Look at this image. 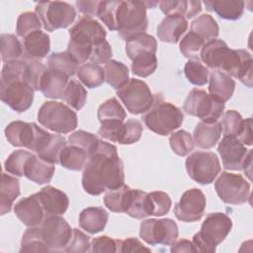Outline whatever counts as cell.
Here are the masks:
<instances>
[{
    "label": "cell",
    "instance_id": "cell-31",
    "mask_svg": "<svg viewBox=\"0 0 253 253\" xmlns=\"http://www.w3.org/2000/svg\"><path fill=\"white\" fill-rule=\"evenodd\" d=\"M157 42L155 38L146 33L137 34L126 41V52L129 59H133L145 52L156 53Z\"/></svg>",
    "mask_w": 253,
    "mask_h": 253
},
{
    "label": "cell",
    "instance_id": "cell-48",
    "mask_svg": "<svg viewBox=\"0 0 253 253\" xmlns=\"http://www.w3.org/2000/svg\"><path fill=\"white\" fill-rule=\"evenodd\" d=\"M169 143L173 152L179 156L188 155L195 147L193 136L184 129L173 132L169 137Z\"/></svg>",
    "mask_w": 253,
    "mask_h": 253
},
{
    "label": "cell",
    "instance_id": "cell-35",
    "mask_svg": "<svg viewBox=\"0 0 253 253\" xmlns=\"http://www.w3.org/2000/svg\"><path fill=\"white\" fill-rule=\"evenodd\" d=\"M191 32L198 35L205 42H208L217 38L219 28L211 15L203 14L191 23Z\"/></svg>",
    "mask_w": 253,
    "mask_h": 253
},
{
    "label": "cell",
    "instance_id": "cell-8",
    "mask_svg": "<svg viewBox=\"0 0 253 253\" xmlns=\"http://www.w3.org/2000/svg\"><path fill=\"white\" fill-rule=\"evenodd\" d=\"M38 121L42 126L61 134L73 131L78 125L76 113L69 106L56 101H46L41 106Z\"/></svg>",
    "mask_w": 253,
    "mask_h": 253
},
{
    "label": "cell",
    "instance_id": "cell-61",
    "mask_svg": "<svg viewBox=\"0 0 253 253\" xmlns=\"http://www.w3.org/2000/svg\"><path fill=\"white\" fill-rule=\"evenodd\" d=\"M150 252V248L145 247L137 238L129 237L125 240L118 239V252Z\"/></svg>",
    "mask_w": 253,
    "mask_h": 253
},
{
    "label": "cell",
    "instance_id": "cell-29",
    "mask_svg": "<svg viewBox=\"0 0 253 253\" xmlns=\"http://www.w3.org/2000/svg\"><path fill=\"white\" fill-rule=\"evenodd\" d=\"M220 135L221 128L218 122L207 124L201 121L197 124L193 132L195 144L205 149L213 147L220 138Z\"/></svg>",
    "mask_w": 253,
    "mask_h": 253
},
{
    "label": "cell",
    "instance_id": "cell-37",
    "mask_svg": "<svg viewBox=\"0 0 253 253\" xmlns=\"http://www.w3.org/2000/svg\"><path fill=\"white\" fill-rule=\"evenodd\" d=\"M78 79L88 88H97L105 81L104 68L95 63H84L78 67L76 72Z\"/></svg>",
    "mask_w": 253,
    "mask_h": 253
},
{
    "label": "cell",
    "instance_id": "cell-16",
    "mask_svg": "<svg viewBox=\"0 0 253 253\" xmlns=\"http://www.w3.org/2000/svg\"><path fill=\"white\" fill-rule=\"evenodd\" d=\"M42 237L50 252L64 251L71 236L72 229L60 215L54 214L44 218L40 225Z\"/></svg>",
    "mask_w": 253,
    "mask_h": 253
},
{
    "label": "cell",
    "instance_id": "cell-36",
    "mask_svg": "<svg viewBox=\"0 0 253 253\" xmlns=\"http://www.w3.org/2000/svg\"><path fill=\"white\" fill-rule=\"evenodd\" d=\"M131 188L127 185L108 190L104 197V204L108 210L113 212H126Z\"/></svg>",
    "mask_w": 253,
    "mask_h": 253
},
{
    "label": "cell",
    "instance_id": "cell-64",
    "mask_svg": "<svg viewBox=\"0 0 253 253\" xmlns=\"http://www.w3.org/2000/svg\"><path fill=\"white\" fill-rule=\"evenodd\" d=\"M170 251L172 253H181V252H195L193 242L188 239H180L176 240L170 248Z\"/></svg>",
    "mask_w": 253,
    "mask_h": 253
},
{
    "label": "cell",
    "instance_id": "cell-7",
    "mask_svg": "<svg viewBox=\"0 0 253 253\" xmlns=\"http://www.w3.org/2000/svg\"><path fill=\"white\" fill-rule=\"evenodd\" d=\"M145 1H121L117 11V31L126 41L132 36L145 33L148 25Z\"/></svg>",
    "mask_w": 253,
    "mask_h": 253
},
{
    "label": "cell",
    "instance_id": "cell-5",
    "mask_svg": "<svg viewBox=\"0 0 253 253\" xmlns=\"http://www.w3.org/2000/svg\"><path fill=\"white\" fill-rule=\"evenodd\" d=\"M232 227L231 218L223 212L209 213L203 221L201 230L193 237L195 252H214L229 234Z\"/></svg>",
    "mask_w": 253,
    "mask_h": 253
},
{
    "label": "cell",
    "instance_id": "cell-63",
    "mask_svg": "<svg viewBox=\"0 0 253 253\" xmlns=\"http://www.w3.org/2000/svg\"><path fill=\"white\" fill-rule=\"evenodd\" d=\"M252 120L251 118H247L243 122V126L239 132V134L236 136V138L243 143L244 145H252L253 138H252Z\"/></svg>",
    "mask_w": 253,
    "mask_h": 253
},
{
    "label": "cell",
    "instance_id": "cell-22",
    "mask_svg": "<svg viewBox=\"0 0 253 253\" xmlns=\"http://www.w3.org/2000/svg\"><path fill=\"white\" fill-rule=\"evenodd\" d=\"M188 29V21L180 15L166 16L157 27L158 39L163 42L176 43Z\"/></svg>",
    "mask_w": 253,
    "mask_h": 253
},
{
    "label": "cell",
    "instance_id": "cell-51",
    "mask_svg": "<svg viewBox=\"0 0 253 253\" xmlns=\"http://www.w3.org/2000/svg\"><path fill=\"white\" fill-rule=\"evenodd\" d=\"M100 140L96 134L86 130H76L68 136V143L81 147L87 152L88 156L96 151Z\"/></svg>",
    "mask_w": 253,
    "mask_h": 253
},
{
    "label": "cell",
    "instance_id": "cell-28",
    "mask_svg": "<svg viewBox=\"0 0 253 253\" xmlns=\"http://www.w3.org/2000/svg\"><path fill=\"white\" fill-rule=\"evenodd\" d=\"M161 11L166 15H180L191 19L202 11V2L194 0H166L158 2Z\"/></svg>",
    "mask_w": 253,
    "mask_h": 253
},
{
    "label": "cell",
    "instance_id": "cell-25",
    "mask_svg": "<svg viewBox=\"0 0 253 253\" xmlns=\"http://www.w3.org/2000/svg\"><path fill=\"white\" fill-rule=\"evenodd\" d=\"M109 214L101 207H89L84 209L79 214V226L90 234L101 232L108 221Z\"/></svg>",
    "mask_w": 253,
    "mask_h": 253
},
{
    "label": "cell",
    "instance_id": "cell-49",
    "mask_svg": "<svg viewBox=\"0 0 253 253\" xmlns=\"http://www.w3.org/2000/svg\"><path fill=\"white\" fill-rule=\"evenodd\" d=\"M157 68V57L154 53L145 52L137 55L132 59L131 71L139 77L151 75Z\"/></svg>",
    "mask_w": 253,
    "mask_h": 253
},
{
    "label": "cell",
    "instance_id": "cell-58",
    "mask_svg": "<svg viewBox=\"0 0 253 253\" xmlns=\"http://www.w3.org/2000/svg\"><path fill=\"white\" fill-rule=\"evenodd\" d=\"M113 55V50L110 43L107 41H104L93 46V50L90 56V61L95 64L107 63L111 60Z\"/></svg>",
    "mask_w": 253,
    "mask_h": 253
},
{
    "label": "cell",
    "instance_id": "cell-38",
    "mask_svg": "<svg viewBox=\"0 0 253 253\" xmlns=\"http://www.w3.org/2000/svg\"><path fill=\"white\" fill-rule=\"evenodd\" d=\"M47 68L73 76L78 70V64L67 51L52 52L47 58Z\"/></svg>",
    "mask_w": 253,
    "mask_h": 253
},
{
    "label": "cell",
    "instance_id": "cell-12",
    "mask_svg": "<svg viewBox=\"0 0 253 253\" xmlns=\"http://www.w3.org/2000/svg\"><path fill=\"white\" fill-rule=\"evenodd\" d=\"M189 177L201 185L213 182L220 172V163L217 155L211 151H195L185 162Z\"/></svg>",
    "mask_w": 253,
    "mask_h": 253
},
{
    "label": "cell",
    "instance_id": "cell-21",
    "mask_svg": "<svg viewBox=\"0 0 253 253\" xmlns=\"http://www.w3.org/2000/svg\"><path fill=\"white\" fill-rule=\"evenodd\" d=\"M46 217L49 215L63 214L69 206V199L67 195L57 188L52 186H45L38 192Z\"/></svg>",
    "mask_w": 253,
    "mask_h": 253
},
{
    "label": "cell",
    "instance_id": "cell-15",
    "mask_svg": "<svg viewBox=\"0 0 253 253\" xmlns=\"http://www.w3.org/2000/svg\"><path fill=\"white\" fill-rule=\"evenodd\" d=\"M139 236L149 245H172L178 239L179 229L171 218H149L140 223Z\"/></svg>",
    "mask_w": 253,
    "mask_h": 253
},
{
    "label": "cell",
    "instance_id": "cell-10",
    "mask_svg": "<svg viewBox=\"0 0 253 253\" xmlns=\"http://www.w3.org/2000/svg\"><path fill=\"white\" fill-rule=\"evenodd\" d=\"M35 13L46 32L69 27L76 17L75 8L71 4L62 1L37 3Z\"/></svg>",
    "mask_w": 253,
    "mask_h": 253
},
{
    "label": "cell",
    "instance_id": "cell-30",
    "mask_svg": "<svg viewBox=\"0 0 253 253\" xmlns=\"http://www.w3.org/2000/svg\"><path fill=\"white\" fill-rule=\"evenodd\" d=\"M207 10L214 11L221 19L238 20L244 11V1L235 0H213L204 2Z\"/></svg>",
    "mask_w": 253,
    "mask_h": 253
},
{
    "label": "cell",
    "instance_id": "cell-20",
    "mask_svg": "<svg viewBox=\"0 0 253 253\" xmlns=\"http://www.w3.org/2000/svg\"><path fill=\"white\" fill-rule=\"evenodd\" d=\"M22 57L26 61H39L44 58L50 49V40L46 33L37 31L23 40Z\"/></svg>",
    "mask_w": 253,
    "mask_h": 253
},
{
    "label": "cell",
    "instance_id": "cell-4",
    "mask_svg": "<svg viewBox=\"0 0 253 253\" xmlns=\"http://www.w3.org/2000/svg\"><path fill=\"white\" fill-rule=\"evenodd\" d=\"M153 96V104L142 116V121L151 131L159 135H167L181 126L184 115L178 107L164 101L161 94Z\"/></svg>",
    "mask_w": 253,
    "mask_h": 253
},
{
    "label": "cell",
    "instance_id": "cell-46",
    "mask_svg": "<svg viewBox=\"0 0 253 253\" xmlns=\"http://www.w3.org/2000/svg\"><path fill=\"white\" fill-rule=\"evenodd\" d=\"M32 154L33 152L24 149H18L13 151L4 162L5 171L14 176H24L27 161Z\"/></svg>",
    "mask_w": 253,
    "mask_h": 253
},
{
    "label": "cell",
    "instance_id": "cell-6",
    "mask_svg": "<svg viewBox=\"0 0 253 253\" xmlns=\"http://www.w3.org/2000/svg\"><path fill=\"white\" fill-rule=\"evenodd\" d=\"M5 136L11 145L25 147L37 154L50 139L51 133L35 123L14 121L6 126Z\"/></svg>",
    "mask_w": 253,
    "mask_h": 253
},
{
    "label": "cell",
    "instance_id": "cell-62",
    "mask_svg": "<svg viewBox=\"0 0 253 253\" xmlns=\"http://www.w3.org/2000/svg\"><path fill=\"white\" fill-rule=\"evenodd\" d=\"M100 3H101V1H97V0H95V1L78 0L75 2V5L80 13L84 14V16H86V17L92 18V17L98 15Z\"/></svg>",
    "mask_w": 253,
    "mask_h": 253
},
{
    "label": "cell",
    "instance_id": "cell-55",
    "mask_svg": "<svg viewBox=\"0 0 253 253\" xmlns=\"http://www.w3.org/2000/svg\"><path fill=\"white\" fill-rule=\"evenodd\" d=\"M120 4V0L112 1H101L98 18L108 27L111 31H117V11Z\"/></svg>",
    "mask_w": 253,
    "mask_h": 253
},
{
    "label": "cell",
    "instance_id": "cell-39",
    "mask_svg": "<svg viewBox=\"0 0 253 253\" xmlns=\"http://www.w3.org/2000/svg\"><path fill=\"white\" fill-rule=\"evenodd\" d=\"M62 99L65 101V103H67L68 106L79 111L86 103L87 91L79 81L71 79L67 83Z\"/></svg>",
    "mask_w": 253,
    "mask_h": 253
},
{
    "label": "cell",
    "instance_id": "cell-50",
    "mask_svg": "<svg viewBox=\"0 0 253 253\" xmlns=\"http://www.w3.org/2000/svg\"><path fill=\"white\" fill-rule=\"evenodd\" d=\"M205 43L204 40L190 31L180 41V51L189 59H200L201 50Z\"/></svg>",
    "mask_w": 253,
    "mask_h": 253
},
{
    "label": "cell",
    "instance_id": "cell-3",
    "mask_svg": "<svg viewBox=\"0 0 253 253\" xmlns=\"http://www.w3.org/2000/svg\"><path fill=\"white\" fill-rule=\"evenodd\" d=\"M69 42L66 51L77 64L90 59L93 46L106 41L107 33L103 26L91 17L83 16L69 29Z\"/></svg>",
    "mask_w": 253,
    "mask_h": 253
},
{
    "label": "cell",
    "instance_id": "cell-47",
    "mask_svg": "<svg viewBox=\"0 0 253 253\" xmlns=\"http://www.w3.org/2000/svg\"><path fill=\"white\" fill-rule=\"evenodd\" d=\"M219 126L223 136H234L236 137L242 126L244 120L241 115L235 110H228L222 114L219 119Z\"/></svg>",
    "mask_w": 253,
    "mask_h": 253
},
{
    "label": "cell",
    "instance_id": "cell-1",
    "mask_svg": "<svg viewBox=\"0 0 253 253\" xmlns=\"http://www.w3.org/2000/svg\"><path fill=\"white\" fill-rule=\"evenodd\" d=\"M125 184L124 163L117 147L100 140L96 151L89 156L82 173V187L92 196L114 190Z\"/></svg>",
    "mask_w": 253,
    "mask_h": 253
},
{
    "label": "cell",
    "instance_id": "cell-53",
    "mask_svg": "<svg viewBox=\"0 0 253 253\" xmlns=\"http://www.w3.org/2000/svg\"><path fill=\"white\" fill-rule=\"evenodd\" d=\"M46 70L47 67L41 61H27L23 79L35 91H40L41 83Z\"/></svg>",
    "mask_w": 253,
    "mask_h": 253
},
{
    "label": "cell",
    "instance_id": "cell-9",
    "mask_svg": "<svg viewBox=\"0 0 253 253\" xmlns=\"http://www.w3.org/2000/svg\"><path fill=\"white\" fill-rule=\"evenodd\" d=\"M183 110L190 116L198 117L202 122L212 124L218 122L224 111V103L215 100L205 90L192 89L183 104Z\"/></svg>",
    "mask_w": 253,
    "mask_h": 253
},
{
    "label": "cell",
    "instance_id": "cell-60",
    "mask_svg": "<svg viewBox=\"0 0 253 253\" xmlns=\"http://www.w3.org/2000/svg\"><path fill=\"white\" fill-rule=\"evenodd\" d=\"M126 133L125 138V144H132L137 142L142 134L143 126L138 120L129 119L126 122Z\"/></svg>",
    "mask_w": 253,
    "mask_h": 253
},
{
    "label": "cell",
    "instance_id": "cell-45",
    "mask_svg": "<svg viewBox=\"0 0 253 253\" xmlns=\"http://www.w3.org/2000/svg\"><path fill=\"white\" fill-rule=\"evenodd\" d=\"M126 132V126L123 121L102 122L101 126L98 129V133L101 137L112 142H118L120 144L125 143Z\"/></svg>",
    "mask_w": 253,
    "mask_h": 253
},
{
    "label": "cell",
    "instance_id": "cell-2",
    "mask_svg": "<svg viewBox=\"0 0 253 253\" xmlns=\"http://www.w3.org/2000/svg\"><path fill=\"white\" fill-rule=\"evenodd\" d=\"M200 58L208 68L224 72L239 79L244 85L252 81V56L246 49H232L222 40L205 43Z\"/></svg>",
    "mask_w": 253,
    "mask_h": 253
},
{
    "label": "cell",
    "instance_id": "cell-43",
    "mask_svg": "<svg viewBox=\"0 0 253 253\" xmlns=\"http://www.w3.org/2000/svg\"><path fill=\"white\" fill-rule=\"evenodd\" d=\"M67 143L68 142L64 136L51 133L50 139L47 141L44 147L39 153H37V155L49 163L57 164L59 163V155Z\"/></svg>",
    "mask_w": 253,
    "mask_h": 253
},
{
    "label": "cell",
    "instance_id": "cell-19",
    "mask_svg": "<svg viewBox=\"0 0 253 253\" xmlns=\"http://www.w3.org/2000/svg\"><path fill=\"white\" fill-rule=\"evenodd\" d=\"M14 211L17 217L28 227L41 225L46 217L38 193L18 201L14 206Z\"/></svg>",
    "mask_w": 253,
    "mask_h": 253
},
{
    "label": "cell",
    "instance_id": "cell-24",
    "mask_svg": "<svg viewBox=\"0 0 253 253\" xmlns=\"http://www.w3.org/2000/svg\"><path fill=\"white\" fill-rule=\"evenodd\" d=\"M54 170V164L49 163L33 153L27 161L24 176L36 184L42 185L51 180Z\"/></svg>",
    "mask_w": 253,
    "mask_h": 253
},
{
    "label": "cell",
    "instance_id": "cell-17",
    "mask_svg": "<svg viewBox=\"0 0 253 253\" xmlns=\"http://www.w3.org/2000/svg\"><path fill=\"white\" fill-rule=\"evenodd\" d=\"M35 90L24 80L1 82L0 98L17 113L26 112L33 104Z\"/></svg>",
    "mask_w": 253,
    "mask_h": 253
},
{
    "label": "cell",
    "instance_id": "cell-40",
    "mask_svg": "<svg viewBox=\"0 0 253 253\" xmlns=\"http://www.w3.org/2000/svg\"><path fill=\"white\" fill-rule=\"evenodd\" d=\"M20 252H50L45 245L40 225L29 227L23 234Z\"/></svg>",
    "mask_w": 253,
    "mask_h": 253
},
{
    "label": "cell",
    "instance_id": "cell-13",
    "mask_svg": "<svg viewBox=\"0 0 253 253\" xmlns=\"http://www.w3.org/2000/svg\"><path fill=\"white\" fill-rule=\"evenodd\" d=\"M214 189L225 204L242 205L250 198V184L240 174L221 172L214 182Z\"/></svg>",
    "mask_w": 253,
    "mask_h": 253
},
{
    "label": "cell",
    "instance_id": "cell-42",
    "mask_svg": "<svg viewBox=\"0 0 253 253\" xmlns=\"http://www.w3.org/2000/svg\"><path fill=\"white\" fill-rule=\"evenodd\" d=\"M97 117L100 123L107 121H125L126 113L117 98L113 97L106 100L98 108Z\"/></svg>",
    "mask_w": 253,
    "mask_h": 253
},
{
    "label": "cell",
    "instance_id": "cell-32",
    "mask_svg": "<svg viewBox=\"0 0 253 253\" xmlns=\"http://www.w3.org/2000/svg\"><path fill=\"white\" fill-rule=\"evenodd\" d=\"M126 213L133 218H144L150 215V201L148 193L138 190L131 189Z\"/></svg>",
    "mask_w": 253,
    "mask_h": 253
},
{
    "label": "cell",
    "instance_id": "cell-11",
    "mask_svg": "<svg viewBox=\"0 0 253 253\" xmlns=\"http://www.w3.org/2000/svg\"><path fill=\"white\" fill-rule=\"evenodd\" d=\"M117 96L132 115L146 113L152 106L154 96L148 85L139 79L129 78V80L117 90Z\"/></svg>",
    "mask_w": 253,
    "mask_h": 253
},
{
    "label": "cell",
    "instance_id": "cell-23",
    "mask_svg": "<svg viewBox=\"0 0 253 253\" xmlns=\"http://www.w3.org/2000/svg\"><path fill=\"white\" fill-rule=\"evenodd\" d=\"M210 95L215 100L225 103L228 101L235 90V81L224 72L213 70L209 77Z\"/></svg>",
    "mask_w": 253,
    "mask_h": 253
},
{
    "label": "cell",
    "instance_id": "cell-26",
    "mask_svg": "<svg viewBox=\"0 0 253 253\" xmlns=\"http://www.w3.org/2000/svg\"><path fill=\"white\" fill-rule=\"evenodd\" d=\"M67 75L59 71L47 68L42 77L40 91L46 98L62 99L64 90L69 81Z\"/></svg>",
    "mask_w": 253,
    "mask_h": 253
},
{
    "label": "cell",
    "instance_id": "cell-52",
    "mask_svg": "<svg viewBox=\"0 0 253 253\" xmlns=\"http://www.w3.org/2000/svg\"><path fill=\"white\" fill-rule=\"evenodd\" d=\"M42 27V25L35 12H24L17 19L16 33L19 37L25 39L29 35L41 31Z\"/></svg>",
    "mask_w": 253,
    "mask_h": 253
},
{
    "label": "cell",
    "instance_id": "cell-59",
    "mask_svg": "<svg viewBox=\"0 0 253 253\" xmlns=\"http://www.w3.org/2000/svg\"><path fill=\"white\" fill-rule=\"evenodd\" d=\"M90 252H118V239L107 235L99 236L91 241Z\"/></svg>",
    "mask_w": 253,
    "mask_h": 253
},
{
    "label": "cell",
    "instance_id": "cell-27",
    "mask_svg": "<svg viewBox=\"0 0 253 253\" xmlns=\"http://www.w3.org/2000/svg\"><path fill=\"white\" fill-rule=\"evenodd\" d=\"M20 195V181L15 176L2 173L0 184V212L4 215L11 211L15 200Z\"/></svg>",
    "mask_w": 253,
    "mask_h": 253
},
{
    "label": "cell",
    "instance_id": "cell-57",
    "mask_svg": "<svg viewBox=\"0 0 253 253\" xmlns=\"http://www.w3.org/2000/svg\"><path fill=\"white\" fill-rule=\"evenodd\" d=\"M90 237L79 230L78 228L72 229V236L64 249V252L68 253H80L87 252L90 249Z\"/></svg>",
    "mask_w": 253,
    "mask_h": 253
},
{
    "label": "cell",
    "instance_id": "cell-54",
    "mask_svg": "<svg viewBox=\"0 0 253 253\" xmlns=\"http://www.w3.org/2000/svg\"><path fill=\"white\" fill-rule=\"evenodd\" d=\"M150 201V215L162 216L170 211L172 201L168 194L162 191L148 193Z\"/></svg>",
    "mask_w": 253,
    "mask_h": 253
},
{
    "label": "cell",
    "instance_id": "cell-56",
    "mask_svg": "<svg viewBox=\"0 0 253 253\" xmlns=\"http://www.w3.org/2000/svg\"><path fill=\"white\" fill-rule=\"evenodd\" d=\"M27 61L24 59H16L4 63L1 70V82H9L13 80H24V72Z\"/></svg>",
    "mask_w": 253,
    "mask_h": 253
},
{
    "label": "cell",
    "instance_id": "cell-41",
    "mask_svg": "<svg viewBox=\"0 0 253 253\" xmlns=\"http://www.w3.org/2000/svg\"><path fill=\"white\" fill-rule=\"evenodd\" d=\"M188 81L196 86H203L209 82L210 70L200 59H189L184 67Z\"/></svg>",
    "mask_w": 253,
    "mask_h": 253
},
{
    "label": "cell",
    "instance_id": "cell-34",
    "mask_svg": "<svg viewBox=\"0 0 253 253\" xmlns=\"http://www.w3.org/2000/svg\"><path fill=\"white\" fill-rule=\"evenodd\" d=\"M105 81L113 88L119 89L129 80L128 68L121 61L111 59L104 66Z\"/></svg>",
    "mask_w": 253,
    "mask_h": 253
},
{
    "label": "cell",
    "instance_id": "cell-33",
    "mask_svg": "<svg viewBox=\"0 0 253 253\" xmlns=\"http://www.w3.org/2000/svg\"><path fill=\"white\" fill-rule=\"evenodd\" d=\"M89 156L81 147L67 143L59 155V164L72 171H79L84 168Z\"/></svg>",
    "mask_w": 253,
    "mask_h": 253
},
{
    "label": "cell",
    "instance_id": "cell-44",
    "mask_svg": "<svg viewBox=\"0 0 253 253\" xmlns=\"http://www.w3.org/2000/svg\"><path fill=\"white\" fill-rule=\"evenodd\" d=\"M1 56L4 62L19 59L23 54L22 42L15 35L2 34L0 36Z\"/></svg>",
    "mask_w": 253,
    "mask_h": 253
},
{
    "label": "cell",
    "instance_id": "cell-14",
    "mask_svg": "<svg viewBox=\"0 0 253 253\" xmlns=\"http://www.w3.org/2000/svg\"><path fill=\"white\" fill-rule=\"evenodd\" d=\"M222 165L226 170H251L252 149H247L234 136H223L217 146Z\"/></svg>",
    "mask_w": 253,
    "mask_h": 253
},
{
    "label": "cell",
    "instance_id": "cell-18",
    "mask_svg": "<svg viewBox=\"0 0 253 253\" xmlns=\"http://www.w3.org/2000/svg\"><path fill=\"white\" fill-rule=\"evenodd\" d=\"M206 197L197 188L185 191L174 207V214L177 219L184 222H195L200 220L206 210Z\"/></svg>",
    "mask_w": 253,
    "mask_h": 253
}]
</instances>
